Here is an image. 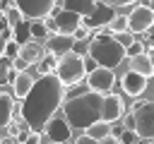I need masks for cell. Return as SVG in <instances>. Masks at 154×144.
<instances>
[{"instance_id":"cell-1","label":"cell","mask_w":154,"mask_h":144,"mask_svg":"<svg viewBox=\"0 0 154 144\" xmlns=\"http://www.w3.org/2000/svg\"><path fill=\"white\" fill-rule=\"evenodd\" d=\"M65 84L60 82L58 74H43L36 79L34 89L29 96L22 101V118L29 122L34 132L46 130V125L55 118V110L63 108L65 103Z\"/></svg>"},{"instance_id":"cell-2","label":"cell","mask_w":154,"mask_h":144,"mask_svg":"<svg viewBox=\"0 0 154 144\" xmlns=\"http://www.w3.org/2000/svg\"><path fill=\"white\" fill-rule=\"evenodd\" d=\"M103 96L106 94H99V91H79L77 96H70L65 103H63V115L65 120L72 125V127H91L94 122L101 120V113H103Z\"/></svg>"},{"instance_id":"cell-3","label":"cell","mask_w":154,"mask_h":144,"mask_svg":"<svg viewBox=\"0 0 154 144\" xmlns=\"http://www.w3.org/2000/svg\"><path fill=\"white\" fill-rule=\"evenodd\" d=\"M89 55L101 67L113 70L128 58V48L116 38V34H94L89 43Z\"/></svg>"},{"instance_id":"cell-4","label":"cell","mask_w":154,"mask_h":144,"mask_svg":"<svg viewBox=\"0 0 154 144\" xmlns=\"http://www.w3.org/2000/svg\"><path fill=\"white\" fill-rule=\"evenodd\" d=\"M55 74L60 77V82H63L65 86L79 84V82L89 74V72H87V65H84V55L70 50L67 55L58 58V70H55Z\"/></svg>"},{"instance_id":"cell-5","label":"cell","mask_w":154,"mask_h":144,"mask_svg":"<svg viewBox=\"0 0 154 144\" xmlns=\"http://www.w3.org/2000/svg\"><path fill=\"white\" fill-rule=\"evenodd\" d=\"M135 115V132L140 139H154V101H137L132 103Z\"/></svg>"},{"instance_id":"cell-6","label":"cell","mask_w":154,"mask_h":144,"mask_svg":"<svg viewBox=\"0 0 154 144\" xmlns=\"http://www.w3.org/2000/svg\"><path fill=\"white\" fill-rule=\"evenodd\" d=\"M128 24H130V34H147L154 26V7L152 5H135L128 14Z\"/></svg>"},{"instance_id":"cell-7","label":"cell","mask_w":154,"mask_h":144,"mask_svg":"<svg viewBox=\"0 0 154 144\" xmlns=\"http://www.w3.org/2000/svg\"><path fill=\"white\" fill-rule=\"evenodd\" d=\"M12 5H17L24 19H31V22L46 19L55 10V0H12Z\"/></svg>"},{"instance_id":"cell-8","label":"cell","mask_w":154,"mask_h":144,"mask_svg":"<svg viewBox=\"0 0 154 144\" xmlns=\"http://www.w3.org/2000/svg\"><path fill=\"white\" fill-rule=\"evenodd\" d=\"M116 17H118V14H116L113 5H108V2H96L94 12H91L89 17H82V24L89 26L91 31H101V29L111 26V22H113Z\"/></svg>"},{"instance_id":"cell-9","label":"cell","mask_w":154,"mask_h":144,"mask_svg":"<svg viewBox=\"0 0 154 144\" xmlns=\"http://www.w3.org/2000/svg\"><path fill=\"white\" fill-rule=\"evenodd\" d=\"M46 137L51 139V144H67L72 139V125L65 118H53L46 125Z\"/></svg>"},{"instance_id":"cell-10","label":"cell","mask_w":154,"mask_h":144,"mask_svg":"<svg viewBox=\"0 0 154 144\" xmlns=\"http://www.w3.org/2000/svg\"><path fill=\"white\" fill-rule=\"evenodd\" d=\"M55 17V34H65V36H72L79 26H82V17L77 14V12H72V10H60V12H55L53 14Z\"/></svg>"},{"instance_id":"cell-11","label":"cell","mask_w":154,"mask_h":144,"mask_svg":"<svg viewBox=\"0 0 154 144\" xmlns=\"http://www.w3.org/2000/svg\"><path fill=\"white\" fill-rule=\"evenodd\" d=\"M113 82H116V74H113V70H108V67H96L94 72L87 74V86H89L91 91H99V94L108 91V89L113 86Z\"/></svg>"},{"instance_id":"cell-12","label":"cell","mask_w":154,"mask_h":144,"mask_svg":"<svg viewBox=\"0 0 154 144\" xmlns=\"http://www.w3.org/2000/svg\"><path fill=\"white\" fill-rule=\"evenodd\" d=\"M120 86H123V91H125L128 96L140 98V96L147 91V77H142V74L135 72V70H128V72L120 77Z\"/></svg>"},{"instance_id":"cell-13","label":"cell","mask_w":154,"mask_h":144,"mask_svg":"<svg viewBox=\"0 0 154 144\" xmlns=\"http://www.w3.org/2000/svg\"><path fill=\"white\" fill-rule=\"evenodd\" d=\"M125 115V103L118 94H106L103 96V113H101V120L103 122H116Z\"/></svg>"},{"instance_id":"cell-14","label":"cell","mask_w":154,"mask_h":144,"mask_svg":"<svg viewBox=\"0 0 154 144\" xmlns=\"http://www.w3.org/2000/svg\"><path fill=\"white\" fill-rule=\"evenodd\" d=\"M46 50L55 58H63L67 55L70 50H75V36H65V34H53L48 41H46Z\"/></svg>"},{"instance_id":"cell-15","label":"cell","mask_w":154,"mask_h":144,"mask_svg":"<svg viewBox=\"0 0 154 144\" xmlns=\"http://www.w3.org/2000/svg\"><path fill=\"white\" fill-rule=\"evenodd\" d=\"M46 55H48V50H46V46H41L38 41H29V43L22 46V50H19V58L26 60L29 65H38Z\"/></svg>"},{"instance_id":"cell-16","label":"cell","mask_w":154,"mask_h":144,"mask_svg":"<svg viewBox=\"0 0 154 144\" xmlns=\"http://www.w3.org/2000/svg\"><path fill=\"white\" fill-rule=\"evenodd\" d=\"M34 84H36V79H34L29 72H19L17 79H14V84H12V91H14V96H17L19 101H24V98L29 96V91L34 89Z\"/></svg>"},{"instance_id":"cell-17","label":"cell","mask_w":154,"mask_h":144,"mask_svg":"<svg viewBox=\"0 0 154 144\" xmlns=\"http://www.w3.org/2000/svg\"><path fill=\"white\" fill-rule=\"evenodd\" d=\"M130 67L135 70V72H140L142 77H154V65H152V58L147 55V53H142V55H137V58H132L130 60Z\"/></svg>"},{"instance_id":"cell-18","label":"cell","mask_w":154,"mask_h":144,"mask_svg":"<svg viewBox=\"0 0 154 144\" xmlns=\"http://www.w3.org/2000/svg\"><path fill=\"white\" fill-rule=\"evenodd\" d=\"M63 7H65V10L77 12L79 17H89V14L94 12L96 2H94V0H65V5H63Z\"/></svg>"},{"instance_id":"cell-19","label":"cell","mask_w":154,"mask_h":144,"mask_svg":"<svg viewBox=\"0 0 154 144\" xmlns=\"http://www.w3.org/2000/svg\"><path fill=\"white\" fill-rule=\"evenodd\" d=\"M0 108H2V125L7 127L14 118H12V113H14V101H12V96L10 94H0Z\"/></svg>"},{"instance_id":"cell-20","label":"cell","mask_w":154,"mask_h":144,"mask_svg":"<svg viewBox=\"0 0 154 144\" xmlns=\"http://www.w3.org/2000/svg\"><path fill=\"white\" fill-rule=\"evenodd\" d=\"M87 134H89V137H94V139L99 142V139H103V137L113 134V127H111V122H103V120H99V122H94L91 127H87Z\"/></svg>"},{"instance_id":"cell-21","label":"cell","mask_w":154,"mask_h":144,"mask_svg":"<svg viewBox=\"0 0 154 144\" xmlns=\"http://www.w3.org/2000/svg\"><path fill=\"white\" fill-rule=\"evenodd\" d=\"M12 31H14V41H17L19 46H26L29 41H34V38H31V24H26V22L17 24Z\"/></svg>"},{"instance_id":"cell-22","label":"cell","mask_w":154,"mask_h":144,"mask_svg":"<svg viewBox=\"0 0 154 144\" xmlns=\"http://www.w3.org/2000/svg\"><path fill=\"white\" fill-rule=\"evenodd\" d=\"M36 70H38V77H43V74H55V70H58V58L48 53V55L38 62Z\"/></svg>"},{"instance_id":"cell-23","label":"cell","mask_w":154,"mask_h":144,"mask_svg":"<svg viewBox=\"0 0 154 144\" xmlns=\"http://www.w3.org/2000/svg\"><path fill=\"white\" fill-rule=\"evenodd\" d=\"M2 14H5V22H7L12 29H14L17 24H22V22H24V14H22V10H19L17 5H10V7H7Z\"/></svg>"},{"instance_id":"cell-24","label":"cell","mask_w":154,"mask_h":144,"mask_svg":"<svg viewBox=\"0 0 154 144\" xmlns=\"http://www.w3.org/2000/svg\"><path fill=\"white\" fill-rule=\"evenodd\" d=\"M48 31H51V29L46 26V22H43V19L31 22V38H34V41H38V43H41L43 38L48 41V38H51V36H48Z\"/></svg>"},{"instance_id":"cell-25","label":"cell","mask_w":154,"mask_h":144,"mask_svg":"<svg viewBox=\"0 0 154 144\" xmlns=\"http://www.w3.org/2000/svg\"><path fill=\"white\" fill-rule=\"evenodd\" d=\"M113 34H125V31H130V24H128V14H118L113 22H111V26H108Z\"/></svg>"},{"instance_id":"cell-26","label":"cell","mask_w":154,"mask_h":144,"mask_svg":"<svg viewBox=\"0 0 154 144\" xmlns=\"http://www.w3.org/2000/svg\"><path fill=\"white\" fill-rule=\"evenodd\" d=\"M19 50H22V46H19L17 41H7V43L2 46V58H7V60H17V58H19Z\"/></svg>"},{"instance_id":"cell-27","label":"cell","mask_w":154,"mask_h":144,"mask_svg":"<svg viewBox=\"0 0 154 144\" xmlns=\"http://www.w3.org/2000/svg\"><path fill=\"white\" fill-rule=\"evenodd\" d=\"M144 48H147V46H144L142 41H135L132 46H128V58L132 60V58H137V55H142V53H144Z\"/></svg>"},{"instance_id":"cell-28","label":"cell","mask_w":154,"mask_h":144,"mask_svg":"<svg viewBox=\"0 0 154 144\" xmlns=\"http://www.w3.org/2000/svg\"><path fill=\"white\" fill-rule=\"evenodd\" d=\"M72 36H75V41H91V38H89V36H91V29L82 24V26H79V29L72 34Z\"/></svg>"},{"instance_id":"cell-29","label":"cell","mask_w":154,"mask_h":144,"mask_svg":"<svg viewBox=\"0 0 154 144\" xmlns=\"http://www.w3.org/2000/svg\"><path fill=\"white\" fill-rule=\"evenodd\" d=\"M137 132L135 130H125L123 134H120V144H137Z\"/></svg>"},{"instance_id":"cell-30","label":"cell","mask_w":154,"mask_h":144,"mask_svg":"<svg viewBox=\"0 0 154 144\" xmlns=\"http://www.w3.org/2000/svg\"><path fill=\"white\" fill-rule=\"evenodd\" d=\"M132 36H135V34H130V31H125V34H116V38H118V41H120V43H123L125 48L135 43V38H132Z\"/></svg>"},{"instance_id":"cell-31","label":"cell","mask_w":154,"mask_h":144,"mask_svg":"<svg viewBox=\"0 0 154 144\" xmlns=\"http://www.w3.org/2000/svg\"><path fill=\"white\" fill-rule=\"evenodd\" d=\"M75 144H99V142L84 132V134H77V137H75Z\"/></svg>"},{"instance_id":"cell-32","label":"cell","mask_w":154,"mask_h":144,"mask_svg":"<svg viewBox=\"0 0 154 144\" xmlns=\"http://www.w3.org/2000/svg\"><path fill=\"white\" fill-rule=\"evenodd\" d=\"M84 65H87V72H94L96 67H101V65H99V62H96L91 55H87V58H84Z\"/></svg>"},{"instance_id":"cell-33","label":"cell","mask_w":154,"mask_h":144,"mask_svg":"<svg viewBox=\"0 0 154 144\" xmlns=\"http://www.w3.org/2000/svg\"><path fill=\"white\" fill-rule=\"evenodd\" d=\"M123 125H125L128 130H135V115H132V110H130L128 115H123Z\"/></svg>"},{"instance_id":"cell-34","label":"cell","mask_w":154,"mask_h":144,"mask_svg":"<svg viewBox=\"0 0 154 144\" xmlns=\"http://www.w3.org/2000/svg\"><path fill=\"white\" fill-rule=\"evenodd\" d=\"M26 65H29V62H26V60H22V58H17V60H12V67H14L17 72H24V70H26Z\"/></svg>"},{"instance_id":"cell-35","label":"cell","mask_w":154,"mask_h":144,"mask_svg":"<svg viewBox=\"0 0 154 144\" xmlns=\"http://www.w3.org/2000/svg\"><path fill=\"white\" fill-rule=\"evenodd\" d=\"M24 144H41V132H34V130H31V134L26 137Z\"/></svg>"},{"instance_id":"cell-36","label":"cell","mask_w":154,"mask_h":144,"mask_svg":"<svg viewBox=\"0 0 154 144\" xmlns=\"http://www.w3.org/2000/svg\"><path fill=\"white\" fill-rule=\"evenodd\" d=\"M99 144H120V139H118L116 134H108V137H103V139H99Z\"/></svg>"},{"instance_id":"cell-37","label":"cell","mask_w":154,"mask_h":144,"mask_svg":"<svg viewBox=\"0 0 154 144\" xmlns=\"http://www.w3.org/2000/svg\"><path fill=\"white\" fill-rule=\"evenodd\" d=\"M103 2H108V5H113V7H116V5L123 7V5H132L135 0H103Z\"/></svg>"},{"instance_id":"cell-38","label":"cell","mask_w":154,"mask_h":144,"mask_svg":"<svg viewBox=\"0 0 154 144\" xmlns=\"http://www.w3.org/2000/svg\"><path fill=\"white\" fill-rule=\"evenodd\" d=\"M43 22H46V26H48L51 31H55V17H46Z\"/></svg>"},{"instance_id":"cell-39","label":"cell","mask_w":154,"mask_h":144,"mask_svg":"<svg viewBox=\"0 0 154 144\" xmlns=\"http://www.w3.org/2000/svg\"><path fill=\"white\" fill-rule=\"evenodd\" d=\"M147 55L152 58V65H154V43H147Z\"/></svg>"},{"instance_id":"cell-40","label":"cell","mask_w":154,"mask_h":144,"mask_svg":"<svg viewBox=\"0 0 154 144\" xmlns=\"http://www.w3.org/2000/svg\"><path fill=\"white\" fill-rule=\"evenodd\" d=\"M2 144H17V139H14V137H5V139H2Z\"/></svg>"},{"instance_id":"cell-41","label":"cell","mask_w":154,"mask_h":144,"mask_svg":"<svg viewBox=\"0 0 154 144\" xmlns=\"http://www.w3.org/2000/svg\"><path fill=\"white\" fill-rule=\"evenodd\" d=\"M152 7H154V0H152Z\"/></svg>"}]
</instances>
